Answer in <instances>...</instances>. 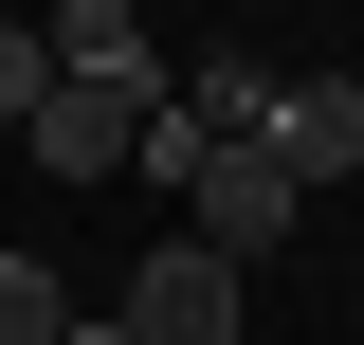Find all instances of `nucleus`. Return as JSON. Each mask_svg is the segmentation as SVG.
I'll list each match as a JSON object with an SVG mask.
<instances>
[{"label":"nucleus","mask_w":364,"mask_h":345,"mask_svg":"<svg viewBox=\"0 0 364 345\" xmlns=\"http://www.w3.org/2000/svg\"><path fill=\"white\" fill-rule=\"evenodd\" d=\"M164 109H182L200 146H255V128H273V55H200V73L164 91Z\"/></svg>","instance_id":"423d86ee"},{"label":"nucleus","mask_w":364,"mask_h":345,"mask_svg":"<svg viewBox=\"0 0 364 345\" xmlns=\"http://www.w3.org/2000/svg\"><path fill=\"white\" fill-rule=\"evenodd\" d=\"M37 55H55L73 91H128V109H164V37H146L128 0H55V18H37Z\"/></svg>","instance_id":"7ed1b4c3"},{"label":"nucleus","mask_w":364,"mask_h":345,"mask_svg":"<svg viewBox=\"0 0 364 345\" xmlns=\"http://www.w3.org/2000/svg\"><path fill=\"white\" fill-rule=\"evenodd\" d=\"M255 146H273V164L328 200V182L364 164V91H346V73H273V128H255Z\"/></svg>","instance_id":"20e7f679"},{"label":"nucleus","mask_w":364,"mask_h":345,"mask_svg":"<svg viewBox=\"0 0 364 345\" xmlns=\"http://www.w3.org/2000/svg\"><path fill=\"white\" fill-rule=\"evenodd\" d=\"M237 291H255V273H219L200 236H146L128 291H109V327H128V345H237Z\"/></svg>","instance_id":"f03ea898"},{"label":"nucleus","mask_w":364,"mask_h":345,"mask_svg":"<svg viewBox=\"0 0 364 345\" xmlns=\"http://www.w3.org/2000/svg\"><path fill=\"white\" fill-rule=\"evenodd\" d=\"M55 327H73V291H55L37 255H0V345H55Z\"/></svg>","instance_id":"0eeeda50"},{"label":"nucleus","mask_w":364,"mask_h":345,"mask_svg":"<svg viewBox=\"0 0 364 345\" xmlns=\"http://www.w3.org/2000/svg\"><path fill=\"white\" fill-rule=\"evenodd\" d=\"M18 146H37V182H109V164L146 146V109H128V91H73V73H55V91H37V128H18Z\"/></svg>","instance_id":"39448f33"},{"label":"nucleus","mask_w":364,"mask_h":345,"mask_svg":"<svg viewBox=\"0 0 364 345\" xmlns=\"http://www.w3.org/2000/svg\"><path fill=\"white\" fill-rule=\"evenodd\" d=\"M182 236H200L219 273H255V255H291V236H310V182L273 164V146H200V182H182Z\"/></svg>","instance_id":"f257e3e1"},{"label":"nucleus","mask_w":364,"mask_h":345,"mask_svg":"<svg viewBox=\"0 0 364 345\" xmlns=\"http://www.w3.org/2000/svg\"><path fill=\"white\" fill-rule=\"evenodd\" d=\"M55 345H128V327H109V309H73V327H55Z\"/></svg>","instance_id":"1a4fd4ad"},{"label":"nucleus","mask_w":364,"mask_h":345,"mask_svg":"<svg viewBox=\"0 0 364 345\" xmlns=\"http://www.w3.org/2000/svg\"><path fill=\"white\" fill-rule=\"evenodd\" d=\"M37 91H55V55H37V18H0V128H37Z\"/></svg>","instance_id":"6e6552de"}]
</instances>
